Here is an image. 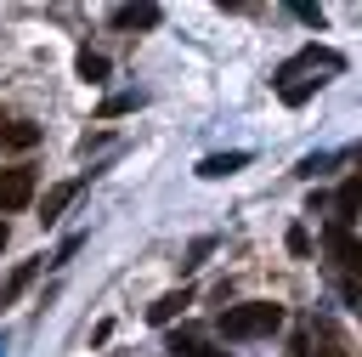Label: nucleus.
<instances>
[{
    "label": "nucleus",
    "instance_id": "nucleus-1",
    "mask_svg": "<svg viewBox=\"0 0 362 357\" xmlns=\"http://www.w3.org/2000/svg\"><path fill=\"white\" fill-rule=\"evenodd\" d=\"M277 323H283V306H272V300H243V306H226L221 334H226V340H260V334H272Z\"/></svg>",
    "mask_w": 362,
    "mask_h": 357
},
{
    "label": "nucleus",
    "instance_id": "nucleus-2",
    "mask_svg": "<svg viewBox=\"0 0 362 357\" xmlns=\"http://www.w3.org/2000/svg\"><path fill=\"white\" fill-rule=\"evenodd\" d=\"M28 198H34V170H28V164L0 170V215H6V210H23Z\"/></svg>",
    "mask_w": 362,
    "mask_h": 357
},
{
    "label": "nucleus",
    "instance_id": "nucleus-3",
    "mask_svg": "<svg viewBox=\"0 0 362 357\" xmlns=\"http://www.w3.org/2000/svg\"><path fill=\"white\" fill-rule=\"evenodd\" d=\"M249 159H255V153H243V147H232V153H209V159L198 164V176H204V181H221V176H232V170H243Z\"/></svg>",
    "mask_w": 362,
    "mask_h": 357
},
{
    "label": "nucleus",
    "instance_id": "nucleus-4",
    "mask_svg": "<svg viewBox=\"0 0 362 357\" xmlns=\"http://www.w3.org/2000/svg\"><path fill=\"white\" fill-rule=\"evenodd\" d=\"M40 266H45V255H34V261H23V266H17V272H11L6 283H0V306H11V300H17V295H23L28 283H34V278H40Z\"/></svg>",
    "mask_w": 362,
    "mask_h": 357
},
{
    "label": "nucleus",
    "instance_id": "nucleus-5",
    "mask_svg": "<svg viewBox=\"0 0 362 357\" xmlns=\"http://www.w3.org/2000/svg\"><path fill=\"white\" fill-rule=\"evenodd\" d=\"M328 249L339 255V266H345V272H362V244H356L345 227H334V232H328Z\"/></svg>",
    "mask_w": 362,
    "mask_h": 357
},
{
    "label": "nucleus",
    "instance_id": "nucleus-6",
    "mask_svg": "<svg viewBox=\"0 0 362 357\" xmlns=\"http://www.w3.org/2000/svg\"><path fill=\"white\" fill-rule=\"evenodd\" d=\"M74 193H79V181H57V187L45 193V204H40V221L51 227V221H57V215H62V210L74 204Z\"/></svg>",
    "mask_w": 362,
    "mask_h": 357
},
{
    "label": "nucleus",
    "instance_id": "nucleus-7",
    "mask_svg": "<svg viewBox=\"0 0 362 357\" xmlns=\"http://www.w3.org/2000/svg\"><path fill=\"white\" fill-rule=\"evenodd\" d=\"M158 17H164L158 6H119V11H113L119 28H158Z\"/></svg>",
    "mask_w": 362,
    "mask_h": 357
},
{
    "label": "nucleus",
    "instance_id": "nucleus-8",
    "mask_svg": "<svg viewBox=\"0 0 362 357\" xmlns=\"http://www.w3.org/2000/svg\"><path fill=\"white\" fill-rule=\"evenodd\" d=\"M187 306H192V289H181V295H158V300L147 306V317H153V323H170V317L187 312Z\"/></svg>",
    "mask_w": 362,
    "mask_h": 357
},
{
    "label": "nucleus",
    "instance_id": "nucleus-9",
    "mask_svg": "<svg viewBox=\"0 0 362 357\" xmlns=\"http://www.w3.org/2000/svg\"><path fill=\"white\" fill-rule=\"evenodd\" d=\"M362 210V181H345L339 187V198H334V215H339V227H351V215Z\"/></svg>",
    "mask_w": 362,
    "mask_h": 357
},
{
    "label": "nucleus",
    "instance_id": "nucleus-10",
    "mask_svg": "<svg viewBox=\"0 0 362 357\" xmlns=\"http://www.w3.org/2000/svg\"><path fill=\"white\" fill-rule=\"evenodd\" d=\"M0 142H11V147H34V142H40V125H28V119H11V125L0 130Z\"/></svg>",
    "mask_w": 362,
    "mask_h": 357
},
{
    "label": "nucleus",
    "instance_id": "nucleus-11",
    "mask_svg": "<svg viewBox=\"0 0 362 357\" xmlns=\"http://www.w3.org/2000/svg\"><path fill=\"white\" fill-rule=\"evenodd\" d=\"M170 357H226V351H209L204 340H192V334H175V340H170Z\"/></svg>",
    "mask_w": 362,
    "mask_h": 357
},
{
    "label": "nucleus",
    "instance_id": "nucleus-12",
    "mask_svg": "<svg viewBox=\"0 0 362 357\" xmlns=\"http://www.w3.org/2000/svg\"><path fill=\"white\" fill-rule=\"evenodd\" d=\"M79 79H90V85L107 79V57L102 51H79Z\"/></svg>",
    "mask_w": 362,
    "mask_h": 357
},
{
    "label": "nucleus",
    "instance_id": "nucleus-13",
    "mask_svg": "<svg viewBox=\"0 0 362 357\" xmlns=\"http://www.w3.org/2000/svg\"><path fill=\"white\" fill-rule=\"evenodd\" d=\"M136 108H141V96L136 91H119V96L102 102V119H119V113H136Z\"/></svg>",
    "mask_w": 362,
    "mask_h": 357
},
{
    "label": "nucleus",
    "instance_id": "nucleus-14",
    "mask_svg": "<svg viewBox=\"0 0 362 357\" xmlns=\"http://www.w3.org/2000/svg\"><path fill=\"white\" fill-rule=\"evenodd\" d=\"M334 164H339V153H311V159H300V176H322Z\"/></svg>",
    "mask_w": 362,
    "mask_h": 357
},
{
    "label": "nucleus",
    "instance_id": "nucleus-15",
    "mask_svg": "<svg viewBox=\"0 0 362 357\" xmlns=\"http://www.w3.org/2000/svg\"><path fill=\"white\" fill-rule=\"evenodd\" d=\"M288 249L305 255V249H311V232H305V227H288Z\"/></svg>",
    "mask_w": 362,
    "mask_h": 357
},
{
    "label": "nucleus",
    "instance_id": "nucleus-16",
    "mask_svg": "<svg viewBox=\"0 0 362 357\" xmlns=\"http://www.w3.org/2000/svg\"><path fill=\"white\" fill-rule=\"evenodd\" d=\"M0 244H6V221H0Z\"/></svg>",
    "mask_w": 362,
    "mask_h": 357
}]
</instances>
